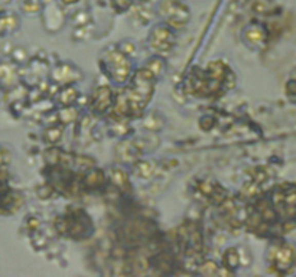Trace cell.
Masks as SVG:
<instances>
[{"mask_svg":"<svg viewBox=\"0 0 296 277\" xmlns=\"http://www.w3.org/2000/svg\"><path fill=\"white\" fill-rule=\"evenodd\" d=\"M178 241L187 255H197L202 250V234L197 224L185 223L178 230Z\"/></svg>","mask_w":296,"mask_h":277,"instance_id":"8992f818","label":"cell"},{"mask_svg":"<svg viewBox=\"0 0 296 277\" xmlns=\"http://www.w3.org/2000/svg\"><path fill=\"white\" fill-rule=\"evenodd\" d=\"M78 72L69 65H61L53 71V80L57 83H72L76 78H78Z\"/></svg>","mask_w":296,"mask_h":277,"instance_id":"4fadbf2b","label":"cell"},{"mask_svg":"<svg viewBox=\"0 0 296 277\" xmlns=\"http://www.w3.org/2000/svg\"><path fill=\"white\" fill-rule=\"evenodd\" d=\"M91 108L96 111V113H106L107 110L113 107L114 104V95L113 91L106 87V85H101V87H97L94 91H92L91 95Z\"/></svg>","mask_w":296,"mask_h":277,"instance_id":"ba28073f","label":"cell"},{"mask_svg":"<svg viewBox=\"0 0 296 277\" xmlns=\"http://www.w3.org/2000/svg\"><path fill=\"white\" fill-rule=\"evenodd\" d=\"M156 163L151 161H139L135 163V172L137 176L143 177V179H151L156 173Z\"/></svg>","mask_w":296,"mask_h":277,"instance_id":"9a60e30c","label":"cell"},{"mask_svg":"<svg viewBox=\"0 0 296 277\" xmlns=\"http://www.w3.org/2000/svg\"><path fill=\"white\" fill-rule=\"evenodd\" d=\"M116 159L120 163H137L139 156H140V147L137 146L136 142H130V140H122L117 146H116Z\"/></svg>","mask_w":296,"mask_h":277,"instance_id":"9c48e42d","label":"cell"},{"mask_svg":"<svg viewBox=\"0 0 296 277\" xmlns=\"http://www.w3.org/2000/svg\"><path fill=\"white\" fill-rule=\"evenodd\" d=\"M110 181L114 188H117L120 192H129L130 191V181L127 173L123 169H113L110 173Z\"/></svg>","mask_w":296,"mask_h":277,"instance_id":"7c38bea8","label":"cell"},{"mask_svg":"<svg viewBox=\"0 0 296 277\" xmlns=\"http://www.w3.org/2000/svg\"><path fill=\"white\" fill-rule=\"evenodd\" d=\"M77 115H78V111H77L76 108L72 107V106H67V107H64L60 111V115H58V120L64 124H68L72 123L74 120L77 118Z\"/></svg>","mask_w":296,"mask_h":277,"instance_id":"ffe728a7","label":"cell"},{"mask_svg":"<svg viewBox=\"0 0 296 277\" xmlns=\"http://www.w3.org/2000/svg\"><path fill=\"white\" fill-rule=\"evenodd\" d=\"M78 98V91H77L74 87H65L61 92H60V95H58V101L61 103L64 107H67V106H72L74 103Z\"/></svg>","mask_w":296,"mask_h":277,"instance_id":"e0dca14e","label":"cell"},{"mask_svg":"<svg viewBox=\"0 0 296 277\" xmlns=\"http://www.w3.org/2000/svg\"><path fill=\"white\" fill-rule=\"evenodd\" d=\"M149 45L155 54L165 56L174 48V33L171 31V26L159 25L155 26L149 36Z\"/></svg>","mask_w":296,"mask_h":277,"instance_id":"52a82bcc","label":"cell"},{"mask_svg":"<svg viewBox=\"0 0 296 277\" xmlns=\"http://www.w3.org/2000/svg\"><path fill=\"white\" fill-rule=\"evenodd\" d=\"M8 163H9V152L8 149H3V150H2V165L6 166Z\"/></svg>","mask_w":296,"mask_h":277,"instance_id":"4316f807","label":"cell"},{"mask_svg":"<svg viewBox=\"0 0 296 277\" xmlns=\"http://www.w3.org/2000/svg\"><path fill=\"white\" fill-rule=\"evenodd\" d=\"M61 157L62 153L58 150V149H49V150H46L45 152V161L51 165V166H60V163H61Z\"/></svg>","mask_w":296,"mask_h":277,"instance_id":"603a6c76","label":"cell"},{"mask_svg":"<svg viewBox=\"0 0 296 277\" xmlns=\"http://www.w3.org/2000/svg\"><path fill=\"white\" fill-rule=\"evenodd\" d=\"M110 2H112L114 10L119 13H123L130 8V0H110Z\"/></svg>","mask_w":296,"mask_h":277,"instance_id":"cb8c5ba5","label":"cell"},{"mask_svg":"<svg viewBox=\"0 0 296 277\" xmlns=\"http://www.w3.org/2000/svg\"><path fill=\"white\" fill-rule=\"evenodd\" d=\"M64 3H77L78 0H62Z\"/></svg>","mask_w":296,"mask_h":277,"instance_id":"83f0119b","label":"cell"},{"mask_svg":"<svg viewBox=\"0 0 296 277\" xmlns=\"http://www.w3.org/2000/svg\"><path fill=\"white\" fill-rule=\"evenodd\" d=\"M223 266L228 271H233V270H235L240 266V254L237 251V248H228V250H226V253L223 255Z\"/></svg>","mask_w":296,"mask_h":277,"instance_id":"2e32d148","label":"cell"},{"mask_svg":"<svg viewBox=\"0 0 296 277\" xmlns=\"http://www.w3.org/2000/svg\"><path fill=\"white\" fill-rule=\"evenodd\" d=\"M199 274H204V276H215L220 273V269L217 266V263L213 262V260H208V262H204L199 264V270H198Z\"/></svg>","mask_w":296,"mask_h":277,"instance_id":"44dd1931","label":"cell"},{"mask_svg":"<svg viewBox=\"0 0 296 277\" xmlns=\"http://www.w3.org/2000/svg\"><path fill=\"white\" fill-rule=\"evenodd\" d=\"M22 9L28 13H35V12H39V5L33 0H25L22 3Z\"/></svg>","mask_w":296,"mask_h":277,"instance_id":"d4e9b609","label":"cell"},{"mask_svg":"<svg viewBox=\"0 0 296 277\" xmlns=\"http://www.w3.org/2000/svg\"><path fill=\"white\" fill-rule=\"evenodd\" d=\"M286 94L292 101H296V80H292L286 84Z\"/></svg>","mask_w":296,"mask_h":277,"instance_id":"484cf974","label":"cell"},{"mask_svg":"<svg viewBox=\"0 0 296 277\" xmlns=\"http://www.w3.org/2000/svg\"><path fill=\"white\" fill-rule=\"evenodd\" d=\"M62 133H64V127L62 126H49V127H46V130L44 131L45 142L51 143V145H55L57 142L61 140Z\"/></svg>","mask_w":296,"mask_h":277,"instance_id":"ac0fdd59","label":"cell"},{"mask_svg":"<svg viewBox=\"0 0 296 277\" xmlns=\"http://www.w3.org/2000/svg\"><path fill=\"white\" fill-rule=\"evenodd\" d=\"M272 204L278 215L283 220H292L296 216V186L282 184L272 192Z\"/></svg>","mask_w":296,"mask_h":277,"instance_id":"3957f363","label":"cell"},{"mask_svg":"<svg viewBox=\"0 0 296 277\" xmlns=\"http://www.w3.org/2000/svg\"><path fill=\"white\" fill-rule=\"evenodd\" d=\"M55 227L58 232L76 240L88 237L94 230V225L88 215L81 209H71L64 216L57 218Z\"/></svg>","mask_w":296,"mask_h":277,"instance_id":"6da1fadb","label":"cell"},{"mask_svg":"<svg viewBox=\"0 0 296 277\" xmlns=\"http://www.w3.org/2000/svg\"><path fill=\"white\" fill-rule=\"evenodd\" d=\"M103 71L117 84H124L130 77L132 62L129 55H126L117 48H107L101 56Z\"/></svg>","mask_w":296,"mask_h":277,"instance_id":"7a4b0ae2","label":"cell"},{"mask_svg":"<svg viewBox=\"0 0 296 277\" xmlns=\"http://www.w3.org/2000/svg\"><path fill=\"white\" fill-rule=\"evenodd\" d=\"M267 262L278 273H286L296 262L295 247L288 243H274L267 250Z\"/></svg>","mask_w":296,"mask_h":277,"instance_id":"277c9868","label":"cell"},{"mask_svg":"<svg viewBox=\"0 0 296 277\" xmlns=\"http://www.w3.org/2000/svg\"><path fill=\"white\" fill-rule=\"evenodd\" d=\"M244 38L251 45H260L266 39V32L258 25H251L244 31Z\"/></svg>","mask_w":296,"mask_h":277,"instance_id":"5bb4252c","label":"cell"},{"mask_svg":"<svg viewBox=\"0 0 296 277\" xmlns=\"http://www.w3.org/2000/svg\"><path fill=\"white\" fill-rule=\"evenodd\" d=\"M159 13L168 26L182 29L190 22V9L181 0H163L159 5Z\"/></svg>","mask_w":296,"mask_h":277,"instance_id":"5b68a950","label":"cell"},{"mask_svg":"<svg viewBox=\"0 0 296 277\" xmlns=\"http://www.w3.org/2000/svg\"><path fill=\"white\" fill-rule=\"evenodd\" d=\"M228 74H230L228 68L224 65V62L221 61L210 62L205 69V75L211 81V84L215 85H220L221 83H224Z\"/></svg>","mask_w":296,"mask_h":277,"instance_id":"30bf717a","label":"cell"},{"mask_svg":"<svg viewBox=\"0 0 296 277\" xmlns=\"http://www.w3.org/2000/svg\"><path fill=\"white\" fill-rule=\"evenodd\" d=\"M83 184L88 189H99L106 184V175L100 169H88L83 176Z\"/></svg>","mask_w":296,"mask_h":277,"instance_id":"8fae6325","label":"cell"},{"mask_svg":"<svg viewBox=\"0 0 296 277\" xmlns=\"http://www.w3.org/2000/svg\"><path fill=\"white\" fill-rule=\"evenodd\" d=\"M165 67H166V65H165V61H163L160 56H155V58H152L151 61L146 64V68L151 69V71L153 72V75H155L156 78L163 74Z\"/></svg>","mask_w":296,"mask_h":277,"instance_id":"d6986e66","label":"cell"},{"mask_svg":"<svg viewBox=\"0 0 296 277\" xmlns=\"http://www.w3.org/2000/svg\"><path fill=\"white\" fill-rule=\"evenodd\" d=\"M143 124L147 130L156 131V130H159V129H162V126H163V120H162L158 114H152V115H147V117L144 118Z\"/></svg>","mask_w":296,"mask_h":277,"instance_id":"7402d4cb","label":"cell"}]
</instances>
